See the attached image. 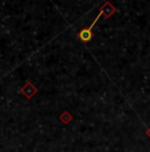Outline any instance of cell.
<instances>
[{"label": "cell", "mask_w": 150, "mask_h": 152, "mask_svg": "<svg viewBox=\"0 0 150 152\" xmlns=\"http://www.w3.org/2000/svg\"><path fill=\"white\" fill-rule=\"evenodd\" d=\"M71 121H73V115L69 111H63L59 115V122H62L63 124H69Z\"/></svg>", "instance_id": "obj_4"}, {"label": "cell", "mask_w": 150, "mask_h": 152, "mask_svg": "<svg viewBox=\"0 0 150 152\" xmlns=\"http://www.w3.org/2000/svg\"><path fill=\"white\" fill-rule=\"evenodd\" d=\"M37 91H38V90H37V87L34 86L30 81H27V82L24 83V86L20 89V93H21V94L24 95L27 99H32L34 95L37 94Z\"/></svg>", "instance_id": "obj_1"}, {"label": "cell", "mask_w": 150, "mask_h": 152, "mask_svg": "<svg viewBox=\"0 0 150 152\" xmlns=\"http://www.w3.org/2000/svg\"><path fill=\"white\" fill-rule=\"evenodd\" d=\"M100 10H102V11H103V13H104V16H105L104 19H108V17H111L112 15L116 12V8H115L109 1H105L104 4H103L102 7H100Z\"/></svg>", "instance_id": "obj_3"}, {"label": "cell", "mask_w": 150, "mask_h": 152, "mask_svg": "<svg viewBox=\"0 0 150 152\" xmlns=\"http://www.w3.org/2000/svg\"><path fill=\"white\" fill-rule=\"evenodd\" d=\"M76 36H78V39H79L82 42H90L91 40H92V37H94V33L88 31L87 27H84L82 31L78 32Z\"/></svg>", "instance_id": "obj_2"}]
</instances>
